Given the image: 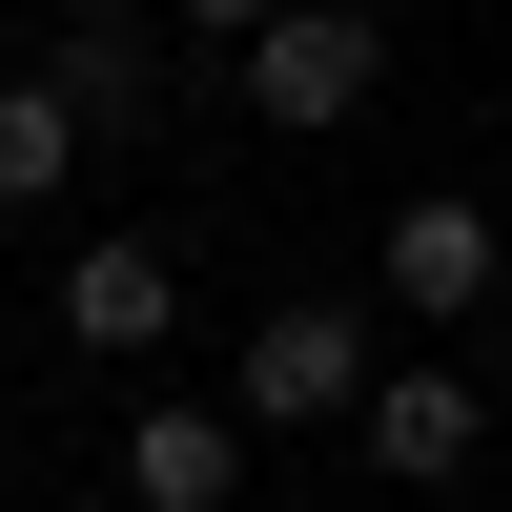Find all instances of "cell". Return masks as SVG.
<instances>
[{
	"mask_svg": "<svg viewBox=\"0 0 512 512\" xmlns=\"http://www.w3.org/2000/svg\"><path fill=\"white\" fill-rule=\"evenodd\" d=\"M82 144H103V123H82V103H62L41 62L0 82V205H62V185H82Z\"/></svg>",
	"mask_w": 512,
	"mask_h": 512,
	"instance_id": "ba28073f",
	"label": "cell"
},
{
	"mask_svg": "<svg viewBox=\"0 0 512 512\" xmlns=\"http://www.w3.org/2000/svg\"><path fill=\"white\" fill-rule=\"evenodd\" d=\"M369 82H390V21H369V0H287L267 41H226V103L287 123V144H308V123H349Z\"/></svg>",
	"mask_w": 512,
	"mask_h": 512,
	"instance_id": "6da1fadb",
	"label": "cell"
},
{
	"mask_svg": "<svg viewBox=\"0 0 512 512\" xmlns=\"http://www.w3.org/2000/svg\"><path fill=\"white\" fill-rule=\"evenodd\" d=\"M390 287H410V328L492 308V287H512V226H492L472 185H410V205H390Z\"/></svg>",
	"mask_w": 512,
	"mask_h": 512,
	"instance_id": "8992f818",
	"label": "cell"
},
{
	"mask_svg": "<svg viewBox=\"0 0 512 512\" xmlns=\"http://www.w3.org/2000/svg\"><path fill=\"white\" fill-rule=\"evenodd\" d=\"M349 431H369V472H390V492H451V472L492 451V410H472V369H369Z\"/></svg>",
	"mask_w": 512,
	"mask_h": 512,
	"instance_id": "52a82bcc",
	"label": "cell"
},
{
	"mask_svg": "<svg viewBox=\"0 0 512 512\" xmlns=\"http://www.w3.org/2000/svg\"><path fill=\"white\" fill-rule=\"evenodd\" d=\"M226 410H246V431H349V410H369V308H328V287H308V308H267Z\"/></svg>",
	"mask_w": 512,
	"mask_h": 512,
	"instance_id": "7a4b0ae2",
	"label": "cell"
},
{
	"mask_svg": "<svg viewBox=\"0 0 512 512\" xmlns=\"http://www.w3.org/2000/svg\"><path fill=\"white\" fill-rule=\"evenodd\" d=\"M164 21H185V41H267L287 0H164Z\"/></svg>",
	"mask_w": 512,
	"mask_h": 512,
	"instance_id": "9c48e42d",
	"label": "cell"
},
{
	"mask_svg": "<svg viewBox=\"0 0 512 512\" xmlns=\"http://www.w3.org/2000/svg\"><path fill=\"white\" fill-rule=\"evenodd\" d=\"M41 308H62V349H82V369H144L164 328H185V267H164L144 226H103V246H82L62 287H41Z\"/></svg>",
	"mask_w": 512,
	"mask_h": 512,
	"instance_id": "5b68a950",
	"label": "cell"
},
{
	"mask_svg": "<svg viewBox=\"0 0 512 512\" xmlns=\"http://www.w3.org/2000/svg\"><path fill=\"white\" fill-rule=\"evenodd\" d=\"M164 41H185L164 0H62V21H41V82H62L103 144H144V123H164Z\"/></svg>",
	"mask_w": 512,
	"mask_h": 512,
	"instance_id": "3957f363",
	"label": "cell"
},
{
	"mask_svg": "<svg viewBox=\"0 0 512 512\" xmlns=\"http://www.w3.org/2000/svg\"><path fill=\"white\" fill-rule=\"evenodd\" d=\"M246 451L267 431H246L226 390H144L123 410V512H246Z\"/></svg>",
	"mask_w": 512,
	"mask_h": 512,
	"instance_id": "277c9868",
	"label": "cell"
}]
</instances>
